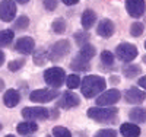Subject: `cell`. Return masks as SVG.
Segmentation results:
<instances>
[{
    "mask_svg": "<svg viewBox=\"0 0 146 137\" xmlns=\"http://www.w3.org/2000/svg\"><path fill=\"white\" fill-rule=\"evenodd\" d=\"M16 15V3L13 0H2L0 2V19L3 22H10Z\"/></svg>",
    "mask_w": 146,
    "mask_h": 137,
    "instance_id": "8",
    "label": "cell"
},
{
    "mask_svg": "<svg viewBox=\"0 0 146 137\" xmlns=\"http://www.w3.org/2000/svg\"><path fill=\"white\" fill-rule=\"evenodd\" d=\"M79 2V0H63V3L67 5V6H73V5H76Z\"/></svg>",
    "mask_w": 146,
    "mask_h": 137,
    "instance_id": "36",
    "label": "cell"
},
{
    "mask_svg": "<svg viewBox=\"0 0 146 137\" xmlns=\"http://www.w3.org/2000/svg\"><path fill=\"white\" fill-rule=\"evenodd\" d=\"M121 93L117 89H110L107 92H102L98 98H96V105L104 107V105H114L115 102L120 101Z\"/></svg>",
    "mask_w": 146,
    "mask_h": 137,
    "instance_id": "9",
    "label": "cell"
},
{
    "mask_svg": "<svg viewBox=\"0 0 146 137\" xmlns=\"http://www.w3.org/2000/svg\"><path fill=\"white\" fill-rule=\"evenodd\" d=\"M13 26H15V29H18V31L27 29V28L29 26V19H28V16H19V18L15 21Z\"/></svg>",
    "mask_w": 146,
    "mask_h": 137,
    "instance_id": "26",
    "label": "cell"
},
{
    "mask_svg": "<svg viewBox=\"0 0 146 137\" xmlns=\"http://www.w3.org/2000/svg\"><path fill=\"white\" fill-rule=\"evenodd\" d=\"M143 23H140V22H135L131 25V28H130V34H131V36H140L142 34H143Z\"/></svg>",
    "mask_w": 146,
    "mask_h": 137,
    "instance_id": "31",
    "label": "cell"
},
{
    "mask_svg": "<svg viewBox=\"0 0 146 137\" xmlns=\"http://www.w3.org/2000/svg\"><path fill=\"white\" fill-rule=\"evenodd\" d=\"M51 28H53V31L57 32V34H63V32L66 31V21H64L63 18L54 19V22H53V25H51Z\"/></svg>",
    "mask_w": 146,
    "mask_h": 137,
    "instance_id": "25",
    "label": "cell"
},
{
    "mask_svg": "<svg viewBox=\"0 0 146 137\" xmlns=\"http://www.w3.org/2000/svg\"><path fill=\"white\" fill-rule=\"evenodd\" d=\"M70 67H72L73 70L86 71V70H89V67H91V60H86V58H83L82 56H79V54H78L75 58H73Z\"/></svg>",
    "mask_w": 146,
    "mask_h": 137,
    "instance_id": "18",
    "label": "cell"
},
{
    "mask_svg": "<svg viewBox=\"0 0 146 137\" xmlns=\"http://www.w3.org/2000/svg\"><path fill=\"white\" fill-rule=\"evenodd\" d=\"M143 61H145V63H146V56H145V57H143Z\"/></svg>",
    "mask_w": 146,
    "mask_h": 137,
    "instance_id": "43",
    "label": "cell"
},
{
    "mask_svg": "<svg viewBox=\"0 0 146 137\" xmlns=\"http://www.w3.org/2000/svg\"><path fill=\"white\" fill-rule=\"evenodd\" d=\"M129 117L133 122H145L146 121V111L140 107H136V108H133L130 113H129Z\"/></svg>",
    "mask_w": 146,
    "mask_h": 137,
    "instance_id": "20",
    "label": "cell"
},
{
    "mask_svg": "<svg viewBox=\"0 0 146 137\" xmlns=\"http://www.w3.org/2000/svg\"><path fill=\"white\" fill-rule=\"evenodd\" d=\"M3 63H5V53L0 50V66H2Z\"/></svg>",
    "mask_w": 146,
    "mask_h": 137,
    "instance_id": "37",
    "label": "cell"
},
{
    "mask_svg": "<svg viewBox=\"0 0 146 137\" xmlns=\"http://www.w3.org/2000/svg\"><path fill=\"white\" fill-rule=\"evenodd\" d=\"M101 63L107 67H111L114 64V54L111 51H102L101 53Z\"/></svg>",
    "mask_w": 146,
    "mask_h": 137,
    "instance_id": "27",
    "label": "cell"
},
{
    "mask_svg": "<svg viewBox=\"0 0 146 137\" xmlns=\"http://www.w3.org/2000/svg\"><path fill=\"white\" fill-rule=\"evenodd\" d=\"M47 60H48V53L45 51V50H38L35 54H34V63L36 66H44L47 63Z\"/></svg>",
    "mask_w": 146,
    "mask_h": 137,
    "instance_id": "22",
    "label": "cell"
},
{
    "mask_svg": "<svg viewBox=\"0 0 146 137\" xmlns=\"http://www.w3.org/2000/svg\"><path fill=\"white\" fill-rule=\"evenodd\" d=\"M79 104H80L79 96L73 92H64L62 95V99L58 101V105L62 108H66V109H72V108L78 107Z\"/></svg>",
    "mask_w": 146,
    "mask_h": 137,
    "instance_id": "12",
    "label": "cell"
},
{
    "mask_svg": "<svg viewBox=\"0 0 146 137\" xmlns=\"http://www.w3.org/2000/svg\"><path fill=\"white\" fill-rule=\"evenodd\" d=\"M117 114H118L117 108L94 107L88 109V117L98 122H114L117 120Z\"/></svg>",
    "mask_w": 146,
    "mask_h": 137,
    "instance_id": "2",
    "label": "cell"
},
{
    "mask_svg": "<svg viewBox=\"0 0 146 137\" xmlns=\"http://www.w3.org/2000/svg\"><path fill=\"white\" fill-rule=\"evenodd\" d=\"M126 9L129 12V15L133 18H140L145 13V0H126Z\"/></svg>",
    "mask_w": 146,
    "mask_h": 137,
    "instance_id": "10",
    "label": "cell"
},
{
    "mask_svg": "<svg viewBox=\"0 0 146 137\" xmlns=\"http://www.w3.org/2000/svg\"><path fill=\"white\" fill-rule=\"evenodd\" d=\"M75 40H76V42L82 47V45H85V44H88L89 35H88L86 32H76V34H75Z\"/></svg>",
    "mask_w": 146,
    "mask_h": 137,
    "instance_id": "32",
    "label": "cell"
},
{
    "mask_svg": "<svg viewBox=\"0 0 146 137\" xmlns=\"http://www.w3.org/2000/svg\"><path fill=\"white\" fill-rule=\"evenodd\" d=\"M105 80L101 76L96 74H91V76L83 77V80H80V89L85 98H94L98 93H102L105 91Z\"/></svg>",
    "mask_w": 146,
    "mask_h": 137,
    "instance_id": "1",
    "label": "cell"
},
{
    "mask_svg": "<svg viewBox=\"0 0 146 137\" xmlns=\"http://www.w3.org/2000/svg\"><path fill=\"white\" fill-rule=\"evenodd\" d=\"M13 41V31L3 29L0 31V47H6Z\"/></svg>",
    "mask_w": 146,
    "mask_h": 137,
    "instance_id": "21",
    "label": "cell"
},
{
    "mask_svg": "<svg viewBox=\"0 0 146 137\" xmlns=\"http://www.w3.org/2000/svg\"><path fill=\"white\" fill-rule=\"evenodd\" d=\"M34 48H35V41L32 38H29V36H23V38L18 40L15 44V50L23 56L31 54L34 51Z\"/></svg>",
    "mask_w": 146,
    "mask_h": 137,
    "instance_id": "11",
    "label": "cell"
},
{
    "mask_svg": "<svg viewBox=\"0 0 146 137\" xmlns=\"http://www.w3.org/2000/svg\"><path fill=\"white\" fill-rule=\"evenodd\" d=\"M95 47H92L91 44H85L82 45L80 48V51H79V56H82L83 58H86V60H91L94 56H95Z\"/></svg>",
    "mask_w": 146,
    "mask_h": 137,
    "instance_id": "24",
    "label": "cell"
},
{
    "mask_svg": "<svg viewBox=\"0 0 146 137\" xmlns=\"http://www.w3.org/2000/svg\"><path fill=\"white\" fill-rule=\"evenodd\" d=\"M78 137H85V134H83V133H80V134H79Z\"/></svg>",
    "mask_w": 146,
    "mask_h": 137,
    "instance_id": "41",
    "label": "cell"
},
{
    "mask_svg": "<svg viewBox=\"0 0 146 137\" xmlns=\"http://www.w3.org/2000/svg\"><path fill=\"white\" fill-rule=\"evenodd\" d=\"M96 32H98V35L102 36V38H110V36L113 35V32H114V23L110 19H102L98 23Z\"/></svg>",
    "mask_w": 146,
    "mask_h": 137,
    "instance_id": "14",
    "label": "cell"
},
{
    "mask_svg": "<svg viewBox=\"0 0 146 137\" xmlns=\"http://www.w3.org/2000/svg\"><path fill=\"white\" fill-rule=\"evenodd\" d=\"M3 89H5V82H3L2 79H0V92H2Z\"/></svg>",
    "mask_w": 146,
    "mask_h": 137,
    "instance_id": "38",
    "label": "cell"
},
{
    "mask_svg": "<svg viewBox=\"0 0 146 137\" xmlns=\"http://www.w3.org/2000/svg\"><path fill=\"white\" fill-rule=\"evenodd\" d=\"M44 7L48 10V12H51L57 7V0H44Z\"/></svg>",
    "mask_w": 146,
    "mask_h": 137,
    "instance_id": "34",
    "label": "cell"
},
{
    "mask_svg": "<svg viewBox=\"0 0 146 137\" xmlns=\"http://www.w3.org/2000/svg\"><path fill=\"white\" fill-rule=\"evenodd\" d=\"M21 101V93L16 91V89H9L6 91L5 96H3V102L7 108H13L19 104Z\"/></svg>",
    "mask_w": 146,
    "mask_h": 137,
    "instance_id": "15",
    "label": "cell"
},
{
    "mask_svg": "<svg viewBox=\"0 0 146 137\" xmlns=\"http://www.w3.org/2000/svg\"><path fill=\"white\" fill-rule=\"evenodd\" d=\"M140 71H142V69L139 66H136V64H130V66H126L123 69V74H124L126 77H129V79L136 77Z\"/></svg>",
    "mask_w": 146,
    "mask_h": 137,
    "instance_id": "23",
    "label": "cell"
},
{
    "mask_svg": "<svg viewBox=\"0 0 146 137\" xmlns=\"http://www.w3.org/2000/svg\"><path fill=\"white\" fill-rule=\"evenodd\" d=\"M64 83H67L69 89H76V88H79V85H80V79H79L78 74H70V76L66 77Z\"/></svg>",
    "mask_w": 146,
    "mask_h": 137,
    "instance_id": "28",
    "label": "cell"
},
{
    "mask_svg": "<svg viewBox=\"0 0 146 137\" xmlns=\"http://www.w3.org/2000/svg\"><path fill=\"white\" fill-rule=\"evenodd\" d=\"M120 131L123 137H139L140 136V128L133 122H124L121 126Z\"/></svg>",
    "mask_w": 146,
    "mask_h": 137,
    "instance_id": "17",
    "label": "cell"
},
{
    "mask_svg": "<svg viewBox=\"0 0 146 137\" xmlns=\"http://www.w3.org/2000/svg\"><path fill=\"white\" fill-rule=\"evenodd\" d=\"M82 26H83V29H91L92 26H94V23H95V21H96V15H95V12L94 10H91V9H86L82 13Z\"/></svg>",
    "mask_w": 146,
    "mask_h": 137,
    "instance_id": "19",
    "label": "cell"
},
{
    "mask_svg": "<svg viewBox=\"0 0 146 137\" xmlns=\"http://www.w3.org/2000/svg\"><path fill=\"white\" fill-rule=\"evenodd\" d=\"M6 137H15V136H12V134H9V136H6Z\"/></svg>",
    "mask_w": 146,
    "mask_h": 137,
    "instance_id": "42",
    "label": "cell"
},
{
    "mask_svg": "<svg viewBox=\"0 0 146 137\" xmlns=\"http://www.w3.org/2000/svg\"><path fill=\"white\" fill-rule=\"evenodd\" d=\"M0 130H2V124H0Z\"/></svg>",
    "mask_w": 146,
    "mask_h": 137,
    "instance_id": "44",
    "label": "cell"
},
{
    "mask_svg": "<svg viewBox=\"0 0 146 137\" xmlns=\"http://www.w3.org/2000/svg\"><path fill=\"white\" fill-rule=\"evenodd\" d=\"M16 2H18V3H21V5H25V3H28V2H29V0H16Z\"/></svg>",
    "mask_w": 146,
    "mask_h": 137,
    "instance_id": "39",
    "label": "cell"
},
{
    "mask_svg": "<svg viewBox=\"0 0 146 137\" xmlns=\"http://www.w3.org/2000/svg\"><path fill=\"white\" fill-rule=\"evenodd\" d=\"M18 133L22 134V136H28V134H32L38 130V126H36L35 121H23V122H19L18 127H16Z\"/></svg>",
    "mask_w": 146,
    "mask_h": 137,
    "instance_id": "16",
    "label": "cell"
},
{
    "mask_svg": "<svg viewBox=\"0 0 146 137\" xmlns=\"http://www.w3.org/2000/svg\"><path fill=\"white\" fill-rule=\"evenodd\" d=\"M145 48H146V41H145Z\"/></svg>",
    "mask_w": 146,
    "mask_h": 137,
    "instance_id": "45",
    "label": "cell"
},
{
    "mask_svg": "<svg viewBox=\"0 0 146 137\" xmlns=\"http://www.w3.org/2000/svg\"><path fill=\"white\" fill-rule=\"evenodd\" d=\"M94 137H117L115 131L111 130V128H107V130H100L98 133H96Z\"/></svg>",
    "mask_w": 146,
    "mask_h": 137,
    "instance_id": "33",
    "label": "cell"
},
{
    "mask_svg": "<svg viewBox=\"0 0 146 137\" xmlns=\"http://www.w3.org/2000/svg\"><path fill=\"white\" fill-rule=\"evenodd\" d=\"M50 115V111L47 108L42 107H28V108H23L22 109V117H25L27 120H45Z\"/></svg>",
    "mask_w": 146,
    "mask_h": 137,
    "instance_id": "7",
    "label": "cell"
},
{
    "mask_svg": "<svg viewBox=\"0 0 146 137\" xmlns=\"http://www.w3.org/2000/svg\"><path fill=\"white\" fill-rule=\"evenodd\" d=\"M44 80L47 82V85H50L51 88L57 89L64 83L66 73L62 67H50L44 71Z\"/></svg>",
    "mask_w": 146,
    "mask_h": 137,
    "instance_id": "3",
    "label": "cell"
},
{
    "mask_svg": "<svg viewBox=\"0 0 146 137\" xmlns=\"http://www.w3.org/2000/svg\"><path fill=\"white\" fill-rule=\"evenodd\" d=\"M57 96H58V92L56 89H36L31 92L29 99L36 104H45V102H50L53 99H56Z\"/></svg>",
    "mask_w": 146,
    "mask_h": 137,
    "instance_id": "5",
    "label": "cell"
},
{
    "mask_svg": "<svg viewBox=\"0 0 146 137\" xmlns=\"http://www.w3.org/2000/svg\"><path fill=\"white\" fill-rule=\"evenodd\" d=\"M111 82H113V83H117V82H118V77H117V76H113V77H111Z\"/></svg>",
    "mask_w": 146,
    "mask_h": 137,
    "instance_id": "40",
    "label": "cell"
},
{
    "mask_svg": "<svg viewBox=\"0 0 146 137\" xmlns=\"http://www.w3.org/2000/svg\"><path fill=\"white\" fill-rule=\"evenodd\" d=\"M115 56L123 61H131L137 56V48H136V45H133L130 42H123L117 47Z\"/></svg>",
    "mask_w": 146,
    "mask_h": 137,
    "instance_id": "6",
    "label": "cell"
},
{
    "mask_svg": "<svg viewBox=\"0 0 146 137\" xmlns=\"http://www.w3.org/2000/svg\"><path fill=\"white\" fill-rule=\"evenodd\" d=\"M69 53H70V42L67 40H60L56 44H53L51 50L48 51V58L51 61H60Z\"/></svg>",
    "mask_w": 146,
    "mask_h": 137,
    "instance_id": "4",
    "label": "cell"
},
{
    "mask_svg": "<svg viewBox=\"0 0 146 137\" xmlns=\"http://www.w3.org/2000/svg\"><path fill=\"white\" fill-rule=\"evenodd\" d=\"M23 64H25V58H18V60L10 61L7 64V69L10 71H18V70H21V67H23Z\"/></svg>",
    "mask_w": 146,
    "mask_h": 137,
    "instance_id": "30",
    "label": "cell"
},
{
    "mask_svg": "<svg viewBox=\"0 0 146 137\" xmlns=\"http://www.w3.org/2000/svg\"><path fill=\"white\" fill-rule=\"evenodd\" d=\"M137 85L140 86V88H143V89H146V76H143V77H140V79L137 80Z\"/></svg>",
    "mask_w": 146,
    "mask_h": 137,
    "instance_id": "35",
    "label": "cell"
},
{
    "mask_svg": "<svg viewBox=\"0 0 146 137\" xmlns=\"http://www.w3.org/2000/svg\"><path fill=\"white\" fill-rule=\"evenodd\" d=\"M145 92L137 89V88H130L126 93H124V99L129 104H140L145 101Z\"/></svg>",
    "mask_w": 146,
    "mask_h": 137,
    "instance_id": "13",
    "label": "cell"
},
{
    "mask_svg": "<svg viewBox=\"0 0 146 137\" xmlns=\"http://www.w3.org/2000/svg\"><path fill=\"white\" fill-rule=\"evenodd\" d=\"M53 136H54V137H72V133H70L66 127L57 126V127L53 128Z\"/></svg>",
    "mask_w": 146,
    "mask_h": 137,
    "instance_id": "29",
    "label": "cell"
}]
</instances>
